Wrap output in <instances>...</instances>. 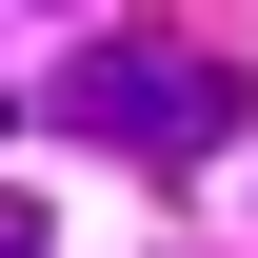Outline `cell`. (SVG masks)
<instances>
[{
	"label": "cell",
	"instance_id": "1",
	"mask_svg": "<svg viewBox=\"0 0 258 258\" xmlns=\"http://www.w3.org/2000/svg\"><path fill=\"white\" fill-rule=\"evenodd\" d=\"M40 119H60V139H119V159H199V139H238V60H179V40H80Z\"/></svg>",
	"mask_w": 258,
	"mask_h": 258
},
{
	"label": "cell",
	"instance_id": "2",
	"mask_svg": "<svg viewBox=\"0 0 258 258\" xmlns=\"http://www.w3.org/2000/svg\"><path fill=\"white\" fill-rule=\"evenodd\" d=\"M0 258H60V238H40V199H0Z\"/></svg>",
	"mask_w": 258,
	"mask_h": 258
}]
</instances>
